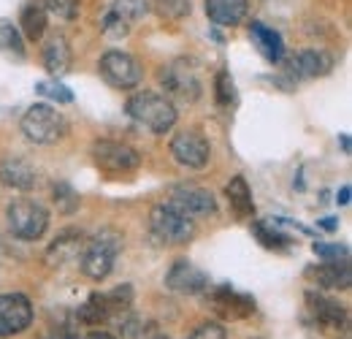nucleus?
<instances>
[{
	"instance_id": "nucleus-1",
	"label": "nucleus",
	"mask_w": 352,
	"mask_h": 339,
	"mask_svg": "<svg viewBox=\"0 0 352 339\" xmlns=\"http://www.w3.org/2000/svg\"><path fill=\"white\" fill-rule=\"evenodd\" d=\"M125 112L135 125L146 127L152 133H166L176 125V106L160 92L152 90H138L133 92L125 103Z\"/></svg>"
},
{
	"instance_id": "nucleus-2",
	"label": "nucleus",
	"mask_w": 352,
	"mask_h": 339,
	"mask_svg": "<svg viewBox=\"0 0 352 339\" xmlns=\"http://www.w3.org/2000/svg\"><path fill=\"white\" fill-rule=\"evenodd\" d=\"M120 250H122V234L114 231V228H103L100 234H95L89 239L82 255H79L82 271L95 282L106 280L111 274V269H114V260H117Z\"/></svg>"
},
{
	"instance_id": "nucleus-3",
	"label": "nucleus",
	"mask_w": 352,
	"mask_h": 339,
	"mask_svg": "<svg viewBox=\"0 0 352 339\" xmlns=\"http://www.w3.org/2000/svg\"><path fill=\"white\" fill-rule=\"evenodd\" d=\"M22 133L28 141L33 144H57L65 138L68 123L65 117L52 106V103H33L25 114H22Z\"/></svg>"
},
{
	"instance_id": "nucleus-4",
	"label": "nucleus",
	"mask_w": 352,
	"mask_h": 339,
	"mask_svg": "<svg viewBox=\"0 0 352 339\" xmlns=\"http://www.w3.org/2000/svg\"><path fill=\"white\" fill-rule=\"evenodd\" d=\"M6 223L16 239L36 242L49 228V209L36 198H16L6 209Z\"/></svg>"
},
{
	"instance_id": "nucleus-5",
	"label": "nucleus",
	"mask_w": 352,
	"mask_h": 339,
	"mask_svg": "<svg viewBox=\"0 0 352 339\" xmlns=\"http://www.w3.org/2000/svg\"><path fill=\"white\" fill-rule=\"evenodd\" d=\"M160 85L168 90V95H174L179 101H198L204 92V79H201V68L192 57H179L174 63H168L160 71Z\"/></svg>"
},
{
	"instance_id": "nucleus-6",
	"label": "nucleus",
	"mask_w": 352,
	"mask_h": 339,
	"mask_svg": "<svg viewBox=\"0 0 352 339\" xmlns=\"http://www.w3.org/2000/svg\"><path fill=\"white\" fill-rule=\"evenodd\" d=\"M149 231L163 245H187L195 236V220L176 212L174 207H168V204H157L149 212Z\"/></svg>"
},
{
	"instance_id": "nucleus-7",
	"label": "nucleus",
	"mask_w": 352,
	"mask_h": 339,
	"mask_svg": "<svg viewBox=\"0 0 352 339\" xmlns=\"http://www.w3.org/2000/svg\"><path fill=\"white\" fill-rule=\"evenodd\" d=\"M307 304L317 329L328 339H344L350 334V312L344 309V304L322 294H314V291L307 294Z\"/></svg>"
},
{
	"instance_id": "nucleus-8",
	"label": "nucleus",
	"mask_w": 352,
	"mask_h": 339,
	"mask_svg": "<svg viewBox=\"0 0 352 339\" xmlns=\"http://www.w3.org/2000/svg\"><path fill=\"white\" fill-rule=\"evenodd\" d=\"M89 155H92V163L106 174H131L141 166L138 150L114 138H98L89 147Z\"/></svg>"
},
{
	"instance_id": "nucleus-9",
	"label": "nucleus",
	"mask_w": 352,
	"mask_h": 339,
	"mask_svg": "<svg viewBox=\"0 0 352 339\" xmlns=\"http://www.w3.org/2000/svg\"><path fill=\"white\" fill-rule=\"evenodd\" d=\"M98 71L114 90H135V87L141 85V79H144L141 63L133 54L120 52V49L106 52L100 57V63H98Z\"/></svg>"
},
{
	"instance_id": "nucleus-10",
	"label": "nucleus",
	"mask_w": 352,
	"mask_h": 339,
	"mask_svg": "<svg viewBox=\"0 0 352 339\" xmlns=\"http://www.w3.org/2000/svg\"><path fill=\"white\" fill-rule=\"evenodd\" d=\"M168 152L182 169H204L212 158V144L198 127H187L174 133Z\"/></svg>"
},
{
	"instance_id": "nucleus-11",
	"label": "nucleus",
	"mask_w": 352,
	"mask_h": 339,
	"mask_svg": "<svg viewBox=\"0 0 352 339\" xmlns=\"http://www.w3.org/2000/svg\"><path fill=\"white\" fill-rule=\"evenodd\" d=\"M166 204L174 207L176 212L187 214L190 220L217 214V198H214V193L206 190V187H201V185H174Z\"/></svg>"
},
{
	"instance_id": "nucleus-12",
	"label": "nucleus",
	"mask_w": 352,
	"mask_h": 339,
	"mask_svg": "<svg viewBox=\"0 0 352 339\" xmlns=\"http://www.w3.org/2000/svg\"><path fill=\"white\" fill-rule=\"evenodd\" d=\"M33 326V304L25 294H0V339L16 337Z\"/></svg>"
},
{
	"instance_id": "nucleus-13",
	"label": "nucleus",
	"mask_w": 352,
	"mask_h": 339,
	"mask_svg": "<svg viewBox=\"0 0 352 339\" xmlns=\"http://www.w3.org/2000/svg\"><path fill=\"white\" fill-rule=\"evenodd\" d=\"M336 65V57L325 49H301L296 52L290 60H287V79L296 85V82H304V79H320V76H328Z\"/></svg>"
},
{
	"instance_id": "nucleus-14",
	"label": "nucleus",
	"mask_w": 352,
	"mask_h": 339,
	"mask_svg": "<svg viewBox=\"0 0 352 339\" xmlns=\"http://www.w3.org/2000/svg\"><path fill=\"white\" fill-rule=\"evenodd\" d=\"M209 291V304L212 309L220 315L222 320H244L255 312V298L247 294L233 291L230 285H217V288H206Z\"/></svg>"
},
{
	"instance_id": "nucleus-15",
	"label": "nucleus",
	"mask_w": 352,
	"mask_h": 339,
	"mask_svg": "<svg viewBox=\"0 0 352 339\" xmlns=\"http://www.w3.org/2000/svg\"><path fill=\"white\" fill-rule=\"evenodd\" d=\"M144 14H149V0H114L111 8L106 11L100 30L109 36H128L133 22H138Z\"/></svg>"
},
{
	"instance_id": "nucleus-16",
	"label": "nucleus",
	"mask_w": 352,
	"mask_h": 339,
	"mask_svg": "<svg viewBox=\"0 0 352 339\" xmlns=\"http://www.w3.org/2000/svg\"><path fill=\"white\" fill-rule=\"evenodd\" d=\"M166 288L174 291V294H184V296L204 294L209 288V274L204 269H198L195 263L179 258L168 269V274H166Z\"/></svg>"
},
{
	"instance_id": "nucleus-17",
	"label": "nucleus",
	"mask_w": 352,
	"mask_h": 339,
	"mask_svg": "<svg viewBox=\"0 0 352 339\" xmlns=\"http://www.w3.org/2000/svg\"><path fill=\"white\" fill-rule=\"evenodd\" d=\"M304 277L325 291H347L352 282L350 260H322L317 266H309Z\"/></svg>"
},
{
	"instance_id": "nucleus-18",
	"label": "nucleus",
	"mask_w": 352,
	"mask_h": 339,
	"mask_svg": "<svg viewBox=\"0 0 352 339\" xmlns=\"http://www.w3.org/2000/svg\"><path fill=\"white\" fill-rule=\"evenodd\" d=\"M0 182L6 187H11V190L30 193L36 187V182H38V174H36V169L28 161H22V158H6L0 163Z\"/></svg>"
},
{
	"instance_id": "nucleus-19",
	"label": "nucleus",
	"mask_w": 352,
	"mask_h": 339,
	"mask_svg": "<svg viewBox=\"0 0 352 339\" xmlns=\"http://www.w3.org/2000/svg\"><path fill=\"white\" fill-rule=\"evenodd\" d=\"M204 8L217 28H236L247 19L250 3L247 0H204Z\"/></svg>"
},
{
	"instance_id": "nucleus-20",
	"label": "nucleus",
	"mask_w": 352,
	"mask_h": 339,
	"mask_svg": "<svg viewBox=\"0 0 352 339\" xmlns=\"http://www.w3.org/2000/svg\"><path fill=\"white\" fill-rule=\"evenodd\" d=\"M250 36H252L255 49L263 54L271 65L282 63V57H285V41H282V36H279L274 28H268L263 22L252 19V22H250Z\"/></svg>"
},
{
	"instance_id": "nucleus-21",
	"label": "nucleus",
	"mask_w": 352,
	"mask_h": 339,
	"mask_svg": "<svg viewBox=\"0 0 352 339\" xmlns=\"http://www.w3.org/2000/svg\"><path fill=\"white\" fill-rule=\"evenodd\" d=\"M225 198L230 204V209L241 220H252L255 217V201H252V190L247 185V179L241 174L230 176V182L225 185Z\"/></svg>"
},
{
	"instance_id": "nucleus-22",
	"label": "nucleus",
	"mask_w": 352,
	"mask_h": 339,
	"mask_svg": "<svg viewBox=\"0 0 352 339\" xmlns=\"http://www.w3.org/2000/svg\"><path fill=\"white\" fill-rule=\"evenodd\" d=\"M71 63H74V54H71V43L65 36H52L44 43V65L46 71L57 79L63 74L71 71Z\"/></svg>"
},
{
	"instance_id": "nucleus-23",
	"label": "nucleus",
	"mask_w": 352,
	"mask_h": 339,
	"mask_svg": "<svg viewBox=\"0 0 352 339\" xmlns=\"http://www.w3.org/2000/svg\"><path fill=\"white\" fill-rule=\"evenodd\" d=\"M46 25H49V14H46L44 3H28L25 8H22V14H19V28H22V33H25V39L30 43H38L44 39L46 33Z\"/></svg>"
},
{
	"instance_id": "nucleus-24",
	"label": "nucleus",
	"mask_w": 352,
	"mask_h": 339,
	"mask_svg": "<svg viewBox=\"0 0 352 339\" xmlns=\"http://www.w3.org/2000/svg\"><path fill=\"white\" fill-rule=\"evenodd\" d=\"M82 247H85V234L76 231V228H68L57 236V242L49 247V260L52 263H65V260H76L82 255Z\"/></svg>"
},
{
	"instance_id": "nucleus-25",
	"label": "nucleus",
	"mask_w": 352,
	"mask_h": 339,
	"mask_svg": "<svg viewBox=\"0 0 352 339\" xmlns=\"http://www.w3.org/2000/svg\"><path fill=\"white\" fill-rule=\"evenodd\" d=\"M76 318H79V323H85V326H89V329L103 326V323L111 318V309H109L106 294H89L87 301L79 307Z\"/></svg>"
},
{
	"instance_id": "nucleus-26",
	"label": "nucleus",
	"mask_w": 352,
	"mask_h": 339,
	"mask_svg": "<svg viewBox=\"0 0 352 339\" xmlns=\"http://www.w3.org/2000/svg\"><path fill=\"white\" fill-rule=\"evenodd\" d=\"M252 234L258 236V242L268 247V250H287L293 245V239L287 234H282L274 223H265V220H255L252 223Z\"/></svg>"
},
{
	"instance_id": "nucleus-27",
	"label": "nucleus",
	"mask_w": 352,
	"mask_h": 339,
	"mask_svg": "<svg viewBox=\"0 0 352 339\" xmlns=\"http://www.w3.org/2000/svg\"><path fill=\"white\" fill-rule=\"evenodd\" d=\"M214 101L222 109H230L236 103V85H233V76L228 68H220L214 76Z\"/></svg>"
},
{
	"instance_id": "nucleus-28",
	"label": "nucleus",
	"mask_w": 352,
	"mask_h": 339,
	"mask_svg": "<svg viewBox=\"0 0 352 339\" xmlns=\"http://www.w3.org/2000/svg\"><path fill=\"white\" fill-rule=\"evenodd\" d=\"M52 198H54L57 209L65 214L76 212V207H79V193H76L68 182H57V185L52 187Z\"/></svg>"
},
{
	"instance_id": "nucleus-29",
	"label": "nucleus",
	"mask_w": 352,
	"mask_h": 339,
	"mask_svg": "<svg viewBox=\"0 0 352 339\" xmlns=\"http://www.w3.org/2000/svg\"><path fill=\"white\" fill-rule=\"evenodd\" d=\"M36 92H38L41 98H46V101H52V103H74V92L65 85H60L57 79H54V82H38V85H36Z\"/></svg>"
},
{
	"instance_id": "nucleus-30",
	"label": "nucleus",
	"mask_w": 352,
	"mask_h": 339,
	"mask_svg": "<svg viewBox=\"0 0 352 339\" xmlns=\"http://www.w3.org/2000/svg\"><path fill=\"white\" fill-rule=\"evenodd\" d=\"M0 49L16 54V57H25V43L19 39L16 28L11 22H0Z\"/></svg>"
},
{
	"instance_id": "nucleus-31",
	"label": "nucleus",
	"mask_w": 352,
	"mask_h": 339,
	"mask_svg": "<svg viewBox=\"0 0 352 339\" xmlns=\"http://www.w3.org/2000/svg\"><path fill=\"white\" fill-rule=\"evenodd\" d=\"M311 250L322 260H350V247L339 242H314Z\"/></svg>"
},
{
	"instance_id": "nucleus-32",
	"label": "nucleus",
	"mask_w": 352,
	"mask_h": 339,
	"mask_svg": "<svg viewBox=\"0 0 352 339\" xmlns=\"http://www.w3.org/2000/svg\"><path fill=\"white\" fill-rule=\"evenodd\" d=\"M155 8L166 19H182V17H187L192 11L190 0H155Z\"/></svg>"
},
{
	"instance_id": "nucleus-33",
	"label": "nucleus",
	"mask_w": 352,
	"mask_h": 339,
	"mask_svg": "<svg viewBox=\"0 0 352 339\" xmlns=\"http://www.w3.org/2000/svg\"><path fill=\"white\" fill-rule=\"evenodd\" d=\"M106 301H109L111 315H117V312H128L133 304V288L131 285H120V288H114L111 294H106Z\"/></svg>"
},
{
	"instance_id": "nucleus-34",
	"label": "nucleus",
	"mask_w": 352,
	"mask_h": 339,
	"mask_svg": "<svg viewBox=\"0 0 352 339\" xmlns=\"http://www.w3.org/2000/svg\"><path fill=\"white\" fill-rule=\"evenodd\" d=\"M46 14H54L57 19H74L79 14V0H46Z\"/></svg>"
},
{
	"instance_id": "nucleus-35",
	"label": "nucleus",
	"mask_w": 352,
	"mask_h": 339,
	"mask_svg": "<svg viewBox=\"0 0 352 339\" xmlns=\"http://www.w3.org/2000/svg\"><path fill=\"white\" fill-rule=\"evenodd\" d=\"M187 339H228V334H225V329H222L220 323L209 320V323H201Z\"/></svg>"
},
{
	"instance_id": "nucleus-36",
	"label": "nucleus",
	"mask_w": 352,
	"mask_h": 339,
	"mask_svg": "<svg viewBox=\"0 0 352 339\" xmlns=\"http://www.w3.org/2000/svg\"><path fill=\"white\" fill-rule=\"evenodd\" d=\"M350 196H352V187L344 185V187L336 193V204H339V207H347V204H350Z\"/></svg>"
},
{
	"instance_id": "nucleus-37",
	"label": "nucleus",
	"mask_w": 352,
	"mask_h": 339,
	"mask_svg": "<svg viewBox=\"0 0 352 339\" xmlns=\"http://www.w3.org/2000/svg\"><path fill=\"white\" fill-rule=\"evenodd\" d=\"M320 228H325V231H336V228H339V220H336V217H325V220H320Z\"/></svg>"
},
{
	"instance_id": "nucleus-38",
	"label": "nucleus",
	"mask_w": 352,
	"mask_h": 339,
	"mask_svg": "<svg viewBox=\"0 0 352 339\" xmlns=\"http://www.w3.org/2000/svg\"><path fill=\"white\" fill-rule=\"evenodd\" d=\"M46 339H79L76 334H71V331H63V329H57V331H52Z\"/></svg>"
},
{
	"instance_id": "nucleus-39",
	"label": "nucleus",
	"mask_w": 352,
	"mask_h": 339,
	"mask_svg": "<svg viewBox=\"0 0 352 339\" xmlns=\"http://www.w3.org/2000/svg\"><path fill=\"white\" fill-rule=\"evenodd\" d=\"M339 144H342L344 155H350V152H352V141H350V136H347V133H342V136H339Z\"/></svg>"
},
{
	"instance_id": "nucleus-40",
	"label": "nucleus",
	"mask_w": 352,
	"mask_h": 339,
	"mask_svg": "<svg viewBox=\"0 0 352 339\" xmlns=\"http://www.w3.org/2000/svg\"><path fill=\"white\" fill-rule=\"evenodd\" d=\"M85 339H117V337H111L109 331H89Z\"/></svg>"
},
{
	"instance_id": "nucleus-41",
	"label": "nucleus",
	"mask_w": 352,
	"mask_h": 339,
	"mask_svg": "<svg viewBox=\"0 0 352 339\" xmlns=\"http://www.w3.org/2000/svg\"><path fill=\"white\" fill-rule=\"evenodd\" d=\"M152 339H168V337H166V334H155Z\"/></svg>"
},
{
	"instance_id": "nucleus-42",
	"label": "nucleus",
	"mask_w": 352,
	"mask_h": 339,
	"mask_svg": "<svg viewBox=\"0 0 352 339\" xmlns=\"http://www.w3.org/2000/svg\"><path fill=\"white\" fill-rule=\"evenodd\" d=\"M255 339H261V337H255Z\"/></svg>"
}]
</instances>
